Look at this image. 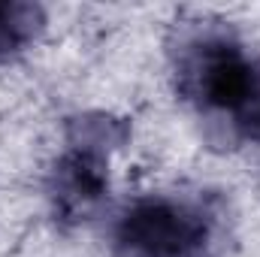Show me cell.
I'll return each instance as SVG.
<instances>
[{
	"mask_svg": "<svg viewBox=\"0 0 260 257\" xmlns=\"http://www.w3.org/2000/svg\"><path fill=\"white\" fill-rule=\"evenodd\" d=\"M197 94L206 106L236 112L242 121L251 118L260 103V73L236 46H206L194 67Z\"/></svg>",
	"mask_w": 260,
	"mask_h": 257,
	"instance_id": "2",
	"label": "cell"
},
{
	"mask_svg": "<svg viewBox=\"0 0 260 257\" xmlns=\"http://www.w3.org/2000/svg\"><path fill=\"white\" fill-rule=\"evenodd\" d=\"M58 179V200L64 209H85L94 200H100V194L106 188V173L103 164L91 154H73L55 173Z\"/></svg>",
	"mask_w": 260,
	"mask_h": 257,
	"instance_id": "3",
	"label": "cell"
},
{
	"mask_svg": "<svg viewBox=\"0 0 260 257\" xmlns=\"http://www.w3.org/2000/svg\"><path fill=\"white\" fill-rule=\"evenodd\" d=\"M115 236L127 257H200L209 239V221L185 200L148 197L121 215Z\"/></svg>",
	"mask_w": 260,
	"mask_h": 257,
	"instance_id": "1",
	"label": "cell"
},
{
	"mask_svg": "<svg viewBox=\"0 0 260 257\" xmlns=\"http://www.w3.org/2000/svg\"><path fill=\"white\" fill-rule=\"evenodd\" d=\"M43 24V12L27 3H0V55L18 52Z\"/></svg>",
	"mask_w": 260,
	"mask_h": 257,
	"instance_id": "4",
	"label": "cell"
}]
</instances>
